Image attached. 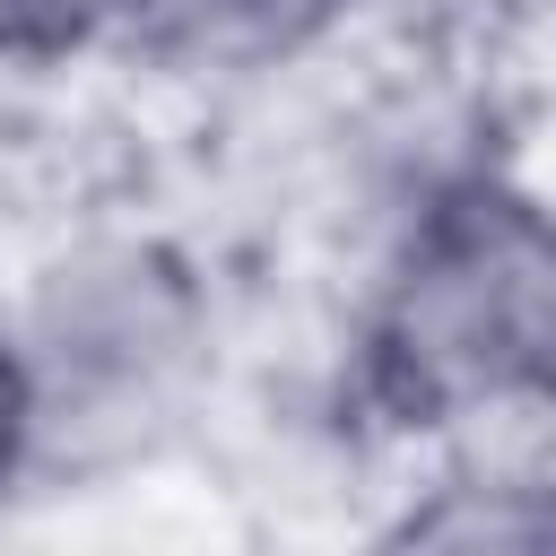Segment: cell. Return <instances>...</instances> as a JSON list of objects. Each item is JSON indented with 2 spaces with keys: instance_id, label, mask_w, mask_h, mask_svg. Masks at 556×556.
I'll return each instance as SVG.
<instances>
[{
  "instance_id": "obj_1",
  "label": "cell",
  "mask_w": 556,
  "mask_h": 556,
  "mask_svg": "<svg viewBox=\"0 0 556 556\" xmlns=\"http://www.w3.org/2000/svg\"><path fill=\"white\" fill-rule=\"evenodd\" d=\"M226 295L156 217H78L0 278V391L26 495L165 469L217 400Z\"/></svg>"
},
{
  "instance_id": "obj_2",
  "label": "cell",
  "mask_w": 556,
  "mask_h": 556,
  "mask_svg": "<svg viewBox=\"0 0 556 556\" xmlns=\"http://www.w3.org/2000/svg\"><path fill=\"white\" fill-rule=\"evenodd\" d=\"M339 391L391 452L530 426L556 400V226L495 148L391 200L365 261Z\"/></svg>"
},
{
  "instance_id": "obj_3",
  "label": "cell",
  "mask_w": 556,
  "mask_h": 556,
  "mask_svg": "<svg viewBox=\"0 0 556 556\" xmlns=\"http://www.w3.org/2000/svg\"><path fill=\"white\" fill-rule=\"evenodd\" d=\"M374 0H113L104 52L182 96H261L365 26Z\"/></svg>"
},
{
  "instance_id": "obj_4",
  "label": "cell",
  "mask_w": 556,
  "mask_h": 556,
  "mask_svg": "<svg viewBox=\"0 0 556 556\" xmlns=\"http://www.w3.org/2000/svg\"><path fill=\"white\" fill-rule=\"evenodd\" d=\"M417 478L400 486V513L382 521L391 547H443V556H539L556 539V460L547 417L486 426L434 452H408Z\"/></svg>"
},
{
  "instance_id": "obj_5",
  "label": "cell",
  "mask_w": 556,
  "mask_h": 556,
  "mask_svg": "<svg viewBox=\"0 0 556 556\" xmlns=\"http://www.w3.org/2000/svg\"><path fill=\"white\" fill-rule=\"evenodd\" d=\"M113 0H0V70H70L104 52Z\"/></svg>"
},
{
  "instance_id": "obj_6",
  "label": "cell",
  "mask_w": 556,
  "mask_h": 556,
  "mask_svg": "<svg viewBox=\"0 0 556 556\" xmlns=\"http://www.w3.org/2000/svg\"><path fill=\"white\" fill-rule=\"evenodd\" d=\"M434 26H443L469 61H504V52L539 43L547 0H434Z\"/></svg>"
},
{
  "instance_id": "obj_7",
  "label": "cell",
  "mask_w": 556,
  "mask_h": 556,
  "mask_svg": "<svg viewBox=\"0 0 556 556\" xmlns=\"http://www.w3.org/2000/svg\"><path fill=\"white\" fill-rule=\"evenodd\" d=\"M17 504H35V495H26V469H17V426H9V391H0V521H9Z\"/></svg>"
}]
</instances>
